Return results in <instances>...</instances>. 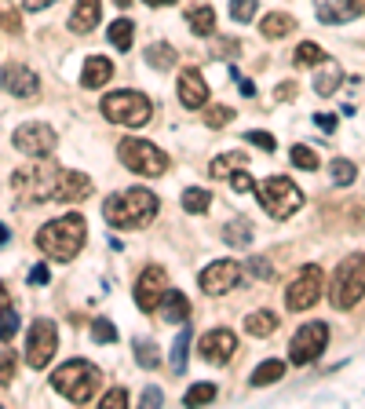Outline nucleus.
Returning <instances> with one entry per match:
<instances>
[{"instance_id": "nucleus-28", "label": "nucleus", "mask_w": 365, "mask_h": 409, "mask_svg": "<svg viewBox=\"0 0 365 409\" xmlns=\"http://www.w3.org/2000/svg\"><path fill=\"white\" fill-rule=\"evenodd\" d=\"M274 329H277V314H270V311H256V314L245 318V333L249 336H270Z\"/></svg>"}, {"instance_id": "nucleus-54", "label": "nucleus", "mask_w": 365, "mask_h": 409, "mask_svg": "<svg viewBox=\"0 0 365 409\" xmlns=\"http://www.w3.org/2000/svg\"><path fill=\"white\" fill-rule=\"evenodd\" d=\"M241 95H245V99L256 95V84H252V81H241Z\"/></svg>"}, {"instance_id": "nucleus-33", "label": "nucleus", "mask_w": 365, "mask_h": 409, "mask_svg": "<svg viewBox=\"0 0 365 409\" xmlns=\"http://www.w3.org/2000/svg\"><path fill=\"white\" fill-rule=\"evenodd\" d=\"M18 326H23V318H18V311L4 304V307H0V343H8V340H15Z\"/></svg>"}, {"instance_id": "nucleus-19", "label": "nucleus", "mask_w": 365, "mask_h": 409, "mask_svg": "<svg viewBox=\"0 0 365 409\" xmlns=\"http://www.w3.org/2000/svg\"><path fill=\"white\" fill-rule=\"evenodd\" d=\"M176 88H179V102L186 106V110H198V106L208 102V84H205V77L198 70H183Z\"/></svg>"}, {"instance_id": "nucleus-15", "label": "nucleus", "mask_w": 365, "mask_h": 409, "mask_svg": "<svg viewBox=\"0 0 365 409\" xmlns=\"http://www.w3.org/2000/svg\"><path fill=\"white\" fill-rule=\"evenodd\" d=\"M164 285H168V278L161 267H146L139 274V282H136V304L139 311H157L161 307V296H164Z\"/></svg>"}, {"instance_id": "nucleus-8", "label": "nucleus", "mask_w": 365, "mask_h": 409, "mask_svg": "<svg viewBox=\"0 0 365 409\" xmlns=\"http://www.w3.org/2000/svg\"><path fill=\"white\" fill-rule=\"evenodd\" d=\"M260 201H263V208H267V216L289 220L292 212L304 205V194H299V186H296L289 176H270V179L260 186Z\"/></svg>"}, {"instance_id": "nucleus-13", "label": "nucleus", "mask_w": 365, "mask_h": 409, "mask_svg": "<svg viewBox=\"0 0 365 409\" xmlns=\"http://www.w3.org/2000/svg\"><path fill=\"white\" fill-rule=\"evenodd\" d=\"M321 285H325V282H321V271H318V267H307V271L289 285V292H285L289 311H307V307H314L318 300H321Z\"/></svg>"}, {"instance_id": "nucleus-36", "label": "nucleus", "mask_w": 365, "mask_h": 409, "mask_svg": "<svg viewBox=\"0 0 365 409\" xmlns=\"http://www.w3.org/2000/svg\"><path fill=\"white\" fill-rule=\"evenodd\" d=\"M329 172H333V183H336V186H351L354 176H358L354 161H347V158H336V161L329 165Z\"/></svg>"}, {"instance_id": "nucleus-25", "label": "nucleus", "mask_w": 365, "mask_h": 409, "mask_svg": "<svg viewBox=\"0 0 365 409\" xmlns=\"http://www.w3.org/2000/svg\"><path fill=\"white\" fill-rule=\"evenodd\" d=\"M106 37H110V45L117 52H128V48H132V40H136V23H132V18H117V23H110Z\"/></svg>"}, {"instance_id": "nucleus-20", "label": "nucleus", "mask_w": 365, "mask_h": 409, "mask_svg": "<svg viewBox=\"0 0 365 409\" xmlns=\"http://www.w3.org/2000/svg\"><path fill=\"white\" fill-rule=\"evenodd\" d=\"M114 77V62L106 59V55H88L84 59V73H80V88H102L106 81Z\"/></svg>"}, {"instance_id": "nucleus-5", "label": "nucleus", "mask_w": 365, "mask_h": 409, "mask_svg": "<svg viewBox=\"0 0 365 409\" xmlns=\"http://www.w3.org/2000/svg\"><path fill=\"white\" fill-rule=\"evenodd\" d=\"M361 296H365V252H354L333 271L329 300L336 311H351Z\"/></svg>"}, {"instance_id": "nucleus-43", "label": "nucleus", "mask_w": 365, "mask_h": 409, "mask_svg": "<svg viewBox=\"0 0 365 409\" xmlns=\"http://www.w3.org/2000/svg\"><path fill=\"white\" fill-rule=\"evenodd\" d=\"M205 121H208V128H223V124L234 121V110H230V106H212Z\"/></svg>"}, {"instance_id": "nucleus-4", "label": "nucleus", "mask_w": 365, "mask_h": 409, "mask_svg": "<svg viewBox=\"0 0 365 409\" xmlns=\"http://www.w3.org/2000/svg\"><path fill=\"white\" fill-rule=\"evenodd\" d=\"M62 179V168L44 161V158H33V165H23V168H15V176H11V190H15V198H23V201H55V186Z\"/></svg>"}, {"instance_id": "nucleus-12", "label": "nucleus", "mask_w": 365, "mask_h": 409, "mask_svg": "<svg viewBox=\"0 0 365 409\" xmlns=\"http://www.w3.org/2000/svg\"><path fill=\"white\" fill-rule=\"evenodd\" d=\"M241 274H245V267L238 260H220V263H212V267L201 271V289L208 296H223L230 289H238Z\"/></svg>"}, {"instance_id": "nucleus-16", "label": "nucleus", "mask_w": 365, "mask_h": 409, "mask_svg": "<svg viewBox=\"0 0 365 409\" xmlns=\"http://www.w3.org/2000/svg\"><path fill=\"white\" fill-rule=\"evenodd\" d=\"M234 351H238V336L230 329H208L201 336V358L212 365H227L234 358Z\"/></svg>"}, {"instance_id": "nucleus-38", "label": "nucleus", "mask_w": 365, "mask_h": 409, "mask_svg": "<svg viewBox=\"0 0 365 409\" xmlns=\"http://www.w3.org/2000/svg\"><path fill=\"white\" fill-rule=\"evenodd\" d=\"M256 11H260L256 0H230V18H234V23H252Z\"/></svg>"}, {"instance_id": "nucleus-48", "label": "nucleus", "mask_w": 365, "mask_h": 409, "mask_svg": "<svg viewBox=\"0 0 365 409\" xmlns=\"http://www.w3.org/2000/svg\"><path fill=\"white\" fill-rule=\"evenodd\" d=\"M245 143H256L260 150H267V154L277 146V143H274V136H267V132H249V136H245Z\"/></svg>"}, {"instance_id": "nucleus-45", "label": "nucleus", "mask_w": 365, "mask_h": 409, "mask_svg": "<svg viewBox=\"0 0 365 409\" xmlns=\"http://www.w3.org/2000/svg\"><path fill=\"white\" fill-rule=\"evenodd\" d=\"M230 186L238 190V194H249V190L256 186L252 176H249V168H238V172H234V176H230Z\"/></svg>"}, {"instance_id": "nucleus-50", "label": "nucleus", "mask_w": 365, "mask_h": 409, "mask_svg": "<svg viewBox=\"0 0 365 409\" xmlns=\"http://www.w3.org/2000/svg\"><path fill=\"white\" fill-rule=\"evenodd\" d=\"M157 402H164V395H161V387H146V391H143V405L150 409V405H157Z\"/></svg>"}, {"instance_id": "nucleus-17", "label": "nucleus", "mask_w": 365, "mask_h": 409, "mask_svg": "<svg viewBox=\"0 0 365 409\" xmlns=\"http://www.w3.org/2000/svg\"><path fill=\"white\" fill-rule=\"evenodd\" d=\"M365 15V0H318V18L321 23H351V18Z\"/></svg>"}, {"instance_id": "nucleus-52", "label": "nucleus", "mask_w": 365, "mask_h": 409, "mask_svg": "<svg viewBox=\"0 0 365 409\" xmlns=\"http://www.w3.org/2000/svg\"><path fill=\"white\" fill-rule=\"evenodd\" d=\"M55 4V0H26V11H40V8H48Z\"/></svg>"}, {"instance_id": "nucleus-6", "label": "nucleus", "mask_w": 365, "mask_h": 409, "mask_svg": "<svg viewBox=\"0 0 365 409\" xmlns=\"http://www.w3.org/2000/svg\"><path fill=\"white\" fill-rule=\"evenodd\" d=\"M117 158H121V165L124 168H132V172H139V176H164L168 172V154L164 150H157L150 139H121L117 143Z\"/></svg>"}, {"instance_id": "nucleus-37", "label": "nucleus", "mask_w": 365, "mask_h": 409, "mask_svg": "<svg viewBox=\"0 0 365 409\" xmlns=\"http://www.w3.org/2000/svg\"><path fill=\"white\" fill-rule=\"evenodd\" d=\"M212 398H216V384H194V387L183 395L186 405H208Z\"/></svg>"}, {"instance_id": "nucleus-14", "label": "nucleus", "mask_w": 365, "mask_h": 409, "mask_svg": "<svg viewBox=\"0 0 365 409\" xmlns=\"http://www.w3.org/2000/svg\"><path fill=\"white\" fill-rule=\"evenodd\" d=\"M0 84H4V92L15 99H37L40 95V77L30 66H23V62H8V66L0 70Z\"/></svg>"}, {"instance_id": "nucleus-26", "label": "nucleus", "mask_w": 365, "mask_h": 409, "mask_svg": "<svg viewBox=\"0 0 365 409\" xmlns=\"http://www.w3.org/2000/svg\"><path fill=\"white\" fill-rule=\"evenodd\" d=\"M282 377H285V362L267 358V362H260V365H256V373L249 377V384H252V387H267V384L282 380Z\"/></svg>"}, {"instance_id": "nucleus-57", "label": "nucleus", "mask_w": 365, "mask_h": 409, "mask_svg": "<svg viewBox=\"0 0 365 409\" xmlns=\"http://www.w3.org/2000/svg\"><path fill=\"white\" fill-rule=\"evenodd\" d=\"M8 304V292H4V285H0V307H4Z\"/></svg>"}, {"instance_id": "nucleus-7", "label": "nucleus", "mask_w": 365, "mask_h": 409, "mask_svg": "<svg viewBox=\"0 0 365 409\" xmlns=\"http://www.w3.org/2000/svg\"><path fill=\"white\" fill-rule=\"evenodd\" d=\"M154 114V106L143 92H114L102 99V117L114 124H128V128H143Z\"/></svg>"}, {"instance_id": "nucleus-10", "label": "nucleus", "mask_w": 365, "mask_h": 409, "mask_svg": "<svg viewBox=\"0 0 365 409\" xmlns=\"http://www.w3.org/2000/svg\"><path fill=\"white\" fill-rule=\"evenodd\" d=\"M59 351V329L52 318H37L33 329H30V340H26V362L30 369H44V365L55 358Z\"/></svg>"}, {"instance_id": "nucleus-44", "label": "nucleus", "mask_w": 365, "mask_h": 409, "mask_svg": "<svg viewBox=\"0 0 365 409\" xmlns=\"http://www.w3.org/2000/svg\"><path fill=\"white\" fill-rule=\"evenodd\" d=\"M0 30H8V33H23V18H18L15 11H8V8H0Z\"/></svg>"}, {"instance_id": "nucleus-27", "label": "nucleus", "mask_w": 365, "mask_h": 409, "mask_svg": "<svg viewBox=\"0 0 365 409\" xmlns=\"http://www.w3.org/2000/svg\"><path fill=\"white\" fill-rule=\"evenodd\" d=\"M340 81H343V70L336 66V62H321V73L314 77V92L318 95H333L340 88Z\"/></svg>"}, {"instance_id": "nucleus-41", "label": "nucleus", "mask_w": 365, "mask_h": 409, "mask_svg": "<svg viewBox=\"0 0 365 409\" xmlns=\"http://www.w3.org/2000/svg\"><path fill=\"white\" fill-rule=\"evenodd\" d=\"M292 165L296 168H307V172H314L318 168V154H314V150H307V146H292Z\"/></svg>"}, {"instance_id": "nucleus-39", "label": "nucleus", "mask_w": 365, "mask_h": 409, "mask_svg": "<svg viewBox=\"0 0 365 409\" xmlns=\"http://www.w3.org/2000/svg\"><path fill=\"white\" fill-rule=\"evenodd\" d=\"M136 362L143 365V369H157V365H161V355L154 351V343L139 340V343H136Z\"/></svg>"}, {"instance_id": "nucleus-11", "label": "nucleus", "mask_w": 365, "mask_h": 409, "mask_svg": "<svg viewBox=\"0 0 365 409\" xmlns=\"http://www.w3.org/2000/svg\"><path fill=\"white\" fill-rule=\"evenodd\" d=\"M11 143H15V150H23L26 158H48L55 150V132L48 124H40V121H30V124L15 128Z\"/></svg>"}, {"instance_id": "nucleus-47", "label": "nucleus", "mask_w": 365, "mask_h": 409, "mask_svg": "<svg viewBox=\"0 0 365 409\" xmlns=\"http://www.w3.org/2000/svg\"><path fill=\"white\" fill-rule=\"evenodd\" d=\"M249 271H252L256 278H270V274H274V267L267 263V256H252V260H249Z\"/></svg>"}, {"instance_id": "nucleus-35", "label": "nucleus", "mask_w": 365, "mask_h": 409, "mask_svg": "<svg viewBox=\"0 0 365 409\" xmlns=\"http://www.w3.org/2000/svg\"><path fill=\"white\" fill-rule=\"evenodd\" d=\"M186 348H190V326L179 329L176 343H172V373H183L186 369Z\"/></svg>"}, {"instance_id": "nucleus-2", "label": "nucleus", "mask_w": 365, "mask_h": 409, "mask_svg": "<svg viewBox=\"0 0 365 409\" xmlns=\"http://www.w3.org/2000/svg\"><path fill=\"white\" fill-rule=\"evenodd\" d=\"M84 238H88V227H84V216L70 212V216H59L52 223H44L37 230V249L52 256V260L70 263L73 256L84 249Z\"/></svg>"}, {"instance_id": "nucleus-46", "label": "nucleus", "mask_w": 365, "mask_h": 409, "mask_svg": "<svg viewBox=\"0 0 365 409\" xmlns=\"http://www.w3.org/2000/svg\"><path fill=\"white\" fill-rule=\"evenodd\" d=\"M102 405H106V409H121V405H128V391H124V387H114V391H106V395H102Z\"/></svg>"}, {"instance_id": "nucleus-42", "label": "nucleus", "mask_w": 365, "mask_h": 409, "mask_svg": "<svg viewBox=\"0 0 365 409\" xmlns=\"http://www.w3.org/2000/svg\"><path fill=\"white\" fill-rule=\"evenodd\" d=\"M92 336H95L99 343H114V340H117V329H114V321H106V318H95V321H92Z\"/></svg>"}, {"instance_id": "nucleus-30", "label": "nucleus", "mask_w": 365, "mask_h": 409, "mask_svg": "<svg viewBox=\"0 0 365 409\" xmlns=\"http://www.w3.org/2000/svg\"><path fill=\"white\" fill-rule=\"evenodd\" d=\"M146 62L154 70H172V66H176V48H172V45H150L146 48Z\"/></svg>"}, {"instance_id": "nucleus-21", "label": "nucleus", "mask_w": 365, "mask_h": 409, "mask_svg": "<svg viewBox=\"0 0 365 409\" xmlns=\"http://www.w3.org/2000/svg\"><path fill=\"white\" fill-rule=\"evenodd\" d=\"M99 15H102L99 0H77V8H73V15H70V30L92 33V30L99 26Z\"/></svg>"}, {"instance_id": "nucleus-23", "label": "nucleus", "mask_w": 365, "mask_h": 409, "mask_svg": "<svg viewBox=\"0 0 365 409\" xmlns=\"http://www.w3.org/2000/svg\"><path fill=\"white\" fill-rule=\"evenodd\" d=\"M252 220H245V216H238V220H230L227 227H223V242L227 245H234V249H245V245H252Z\"/></svg>"}, {"instance_id": "nucleus-29", "label": "nucleus", "mask_w": 365, "mask_h": 409, "mask_svg": "<svg viewBox=\"0 0 365 409\" xmlns=\"http://www.w3.org/2000/svg\"><path fill=\"white\" fill-rule=\"evenodd\" d=\"M292 30H296L292 15H277V11H274V15L263 18V37H267V40H282V37H289Z\"/></svg>"}, {"instance_id": "nucleus-34", "label": "nucleus", "mask_w": 365, "mask_h": 409, "mask_svg": "<svg viewBox=\"0 0 365 409\" xmlns=\"http://www.w3.org/2000/svg\"><path fill=\"white\" fill-rule=\"evenodd\" d=\"M292 62L296 66H321V62H325V52H321L318 45H311V40H304V45L296 48Z\"/></svg>"}, {"instance_id": "nucleus-9", "label": "nucleus", "mask_w": 365, "mask_h": 409, "mask_svg": "<svg viewBox=\"0 0 365 409\" xmlns=\"http://www.w3.org/2000/svg\"><path fill=\"white\" fill-rule=\"evenodd\" d=\"M325 343H329V326L325 321H307L289 343V362L292 365H311V362L321 358Z\"/></svg>"}, {"instance_id": "nucleus-56", "label": "nucleus", "mask_w": 365, "mask_h": 409, "mask_svg": "<svg viewBox=\"0 0 365 409\" xmlns=\"http://www.w3.org/2000/svg\"><path fill=\"white\" fill-rule=\"evenodd\" d=\"M0 245H8V227L0 223Z\"/></svg>"}, {"instance_id": "nucleus-22", "label": "nucleus", "mask_w": 365, "mask_h": 409, "mask_svg": "<svg viewBox=\"0 0 365 409\" xmlns=\"http://www.w3.org/2000/svg\"><path fill=\"white\" fill-rule=\"evenodd\" d=\"M161 318L164 321H186L190 318V300L179 289H164V296H161Z\"/></svg>"}, {"instance_id": "nucleus-55", "label": "nucleus", "mask_w": 365, "mask_h": 409, "mask_svg": "<svg viewBox=\"0 0 365 409\" xmlns=\"http://www.w3.org/2000/svg\"><path fill=\"white\" fill-rule=\"evenodd\" d=\"M150 8H168V4H176V0H146Z\"/></svg>"}, {"instance_id": "nucleus-58", "label": "nucleus", "mask_w": 365, "mask_h": 409, "mask_svg": "<svg viewBox=\"0 0 365 409\" xmlns=\"http://www.w3.org/2000/svg\"><path fill=\"white\" fill-rule=\"evenodd\" d=\"M114 4H117V8H128V4H132V0H114Z\"/></svg>"}, {"instance_id": "nucleus-51", "label": "nucleus", "mask_w": 365, "mask_h": 409, "mask_svg": "<svg viewBox=\"0 0 365 409\" xmlns=\"http://www.w3.org/2000/svg\"><path fill=\"white\" fill-rule=\"evenodd\" d=\"M314 121H318L321 132H336V117L333 114H314Z\"/></svg>"}, {"instance_id": "nucleus-49", "label": "nucleus", "mask_w": 365, "mask_h": 409, "mask_svg": "<svg viewBox=\"0 0 365 409\" xmlns=\"http://www.w3.org/2000/svg\"><path fill=\"white\" fill-rule=\"evenodd\" d=\"M48 278H52L48 267H44V263H37V267L30 271V285H48Z\"/></svg>"}, {"instance_id": "nucleus-40", "label": "nucleus", "mask_w": 365, "mask_h": 409, "mask_svg": "<svg viewBox=\"0 0 365 409\" xmlns=\"http://www.w3.org/2000/svg\"><path fill=\"white\" fill-rule=\"evenodd\" d=\"M15 373H18V358H15V351H0V387H11Z\"/></svg>"}, {"instance_id": "nucleus-53", "label": "nucleus", "mask_w": 365, "mask_h": 409, "mask_svg": "<svg viewBox=\"0 0 365 409\" xmlns=\"http://www.w3.org/2000/svg\"><path fill=\"white\" fill-rule=\"evenodd\" d=\"M292 95H296V88H292V81L285 84V88H277V92H274V99H292Z\"/></svg>"}, {"instance_id": "nucleus-24", "label": "nucleus", "mask_w": 365, "mask_h": 409, "mask_svg": "<svg viewBox=\"0 0 365 409\" xmlns=\"http://www.w3.org/2000/svg\"><path fill=\"white\" fill-rule=\"evenodd\" d=\"M186 23L198 37H212V30H216V11H212L208 4H198V8L186 11Z\"/></svg>"}, {"instance_id": "nucleus-31", "label": "nucleus", "mask_w": 365, "mask_h": 409, "mask_svg": "<svg viewBox=\"0 0 365 409\" xmlns=\"http://www.w3.org/2000/svg\"><path fill=\"white\" fill-rule=\"evenodd\" d=\"M249 161H245V154H223V158H216V161H212V176H216V179H230L234 176V172H238V168H245Z\"/></svg>"}, {"instance_id": "nucleus-18", "label": "nucleus", "mask_w": 365, "mask_h": 409, "mask_svg": "<svg viewBox=\"0 0 365 409\" xmlns=\"http://www.w3.org/2000/svg\"><path fill=\"white\" fill-rule=\"evenodd\" d=\"M92 198V179L84 172H62V179L55 186V201L59 205H73V201H84Z\"/></svg>"}, {"instance_id": "nucleus-3", "label": "nucleus", "mask_w": 365, "mask_h": 409, "mask_svg": "<svg viewBox=\"0 0 365 409\" xmlns=\"http://www.w3.org/2000/svg\"><path fill=\"white\" fill-rule=\"evenodd\" d=\"M52 387H55L62 398H70V402L84 405V402H92V398L99 395L102 373H99V365L84 362V358H73V362L59 365V369L52 373Z\"/></svg>"}, {"instance_id": "nucleus-32", "label": "nucleus", "mask_w": 365, "mask_h": 409, "mask_svg": "<svg viewBox=\"0 0 365 409\" xmlns=\"http://www.w3.org/2000/svg\"><path fill=\"white\" fill-rule=\"evenodd\" d=\"M208 201H212V194H208V190H201V186L183 190V208H186V212H194V216L208 212Z\"/></svg>"}, {"instance_id": "nucleus-1", "label": "nucleus", "mask_w": 365, "mask_h": 409, "mask_svg": "<svg viewBox=\"0 0 365 409\" xmlns=\"http://www.w3.org/2000/svg\"><path fill=\"white\" fill-rule=\"evenodd\" d=\"M154 216H157V198L143 186L121 190V194L102 201V220L114 230H143L154 223Z\"/></svg>"}]
</instances>
